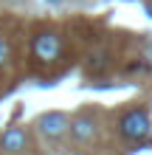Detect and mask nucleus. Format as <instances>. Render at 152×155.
<instances>
[{
    "instance_id": "1",
    "label": "nucleus",
    "mask_w": 152,
    "mask_h": 155,
    "mask_svg": "<svg viewBox=\"0 0 152 155\" xmlns=\"http://www.w3.org/2000/svg\"><path fill=\"white\" fill-rule=\"evenodd\" d=\"M149 116L144 110H130L127 116L121 118V135L127 141H144L149 135Z\"/></svg>"
},
{
    "instance_id": "2",
    "label": "nucleus",
    "mask_w": 152,
    "mask_h": 155,
    "mask_svg": "<svg viewBox=\"0 0 152 155\" xmlns=\"http://www.w3.org/2000/svg\"><path fill=\"white\" fill-rule=\"evenodd\" d=\"M31 48H34V57L40 62H53L62 54V40H59V34L45 31V34H37V37H34Z\"/></svg>"
},
{
    "instance_id": "3",
    "label": "nucleus",
    "mask_w": 152,
    "mask_h": 155,
    "mask_svg": "<svg viewBox=\"0 0 152 155\" xmlns=\"http://www.w3.org/2000/svg\"><path fill=\"white\" fill-rule=\"evenodd\" d=\"M37 127H40V133L45 135V138H62V135L70 130L68 118L62 116V113H42L40 121H37Z\"/></svg>"
},
{
    "instance_id": "4",
    "label": "nucleus",
    "mask_w": 152,
    "mask_h": 155,
    "mask_svg": "<svg viewBox=\"0 0 152 155\" xmlns=\"http://www.w3.org/2000/svg\"><path fill=\"white\" fill-rule=\"evenodd\" d=\"M25 144H28V135H25L23 127H8L3 133V138H0V150L3 152H20V150H25Z\"/></svg>"
},
{
    "instance_id": "5",
    "label": "nucleus",
    "mask_w": 152,
    "mask_h": 155,
    "mask_svg": "<svg viewBox=\"0 0 152 155\" xmlns=\"http://www.w3.org/2000/svg\"><path fill=\"white\" fill-rule=\"evenodd\" d=\"M68 133L73 135L79 144H90L96 138V121H93V118H87V116H82V118H76V121L70 124Z\"/></svg>"
},
{
    "instance_id": "6",
    "label": "nucleus",
    "mask_w": 152,
    "mask_h": 155,
    "mask_svg": "<svg viewBox=\"0 0 152 155\" xmlns=\"http://www.w3.org/2000/svg\"><path fill=\"white\" fill-rule=\"evenodd\" d=\"M104 65V59H102V54H93V57H90V62H87V68H90V71H99Z\"/></svg>"
},
{
    "instance_id": "7",
    "label": "nucleus",
    "mask_w": 152,
    "mask_h": 155,
    "mask_svg": "<svg viewBox=\"0 0 152 155\" xmlns=\"http://www.w3.org/2000/svg\"><path fill=\"white\" fill-rule=\"evenodd\" d=\"M3 62H6V45L0 42V68H3Z\"/></svg>"
},
{
    "instance_id": "8",
    "label": "nucleus",
    "mask_w": 152,
    "mask_h": 155,
    "mask_svg": "<svg viewBox=\"0 0 152 155\" xmlns=\"http://www.w3.org/2000/svg\"><path fill=\"white\" fill-rule=\"evenodd\" d=\"M48 3H53V6H57V3H62V0H48Z\"/></svg>"
}]
</instances>
